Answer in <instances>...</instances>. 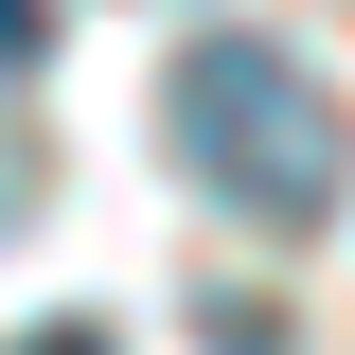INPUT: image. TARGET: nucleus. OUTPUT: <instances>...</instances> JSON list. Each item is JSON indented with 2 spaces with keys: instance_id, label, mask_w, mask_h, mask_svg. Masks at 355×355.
<instances>
[{
  "instance_id": "1",
  "label": "nucleus",
  "mask_w": 355,
  "mask_h": 355,
  "mask_svg": "<svg viewBox=\"0 0 355 355\" xmlns=\"http://www.w3.org/2000/svg\"><path fill=\"white\" fill-rule=\"evenodd\" d=\"M160 125H178V160L214 178L249 231H320L338 178H355L338 160V89H320L302 53H266V36H196L160 71Z\"/></svg>"
},
{
  "instance_id": "2",
  "label": "nucleus",
  "mask_w": 355,
  "mask_h": 355,
  "mask_svg": "<svg viewBox=\"0 0 355 355\" xmlns=\"http://www.w3.org/2000/svg\"><path fill=\"white\" fill-rule=\"evenodd\" d=\"M36 36H53V0H0V71H36Z\"/></svg>"
},
{
  "instance_id": "3",
  "label": "nucleus",
  "mask_w": 355,
  "mask_h": 355,
  "mask_svg": "<svg viewBox=\"0 0 355 355\" xmlns=\"http://www.w3.org/2000/svg\"><path fill=\"white\" fill-rule=\"evenodd\" d=\"M0 355H107V338H89V320H36V338H0Z\"/></svg>"
}]
</instances>
